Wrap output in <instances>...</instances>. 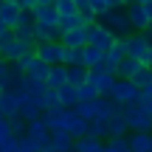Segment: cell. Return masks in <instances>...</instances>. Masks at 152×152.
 <instances>
[{
    "instance_id": "d590c367",
    "label": "cell",
    "mask_w": 152,
    "mask_h": 152,
    "mask_svg": "<svg viewBox=\"0 0 152 152\" xmlns=\"http://www.w3.org/2000/svg\"><path fill=\"white\" fill-rule=\"evenodd\" d=\"M9 34H11V28H6L3 23H0V39H6V37H9Z\"/></svg>"
},
{
    "instance_id": "74e56055",
    "label": "cell",
    "mask_w": 152,
    "mask_h": 152,
    "mask_svg": "<svg viewBox=\"0 0 152 152\" xmlns=\"http://www.w3.org/2000/svg\"><path fill=\"white\" fill-rule=\"evenodd\" d=\"M147 0H124V6H144Z\"/></svg>"
},
{
    "instance_id": "9c48e42d",
    "label": "cell",
    "mask_w": 152,
    "mask_h": 152,
    "mask_svg": "<svg viewBox=\"0 0 152 152\" xmlns=\"http://www.w3.org/2000/svg\"><path fill=\"white\" fill-rule=\"evenodd\" d=\"M87 82L93 85V90L99 96H110L113 93V85H115V76H110L104 71H87Z\"/></svg>"
},
{
    "instance_id": "8fae6325",
    "label": "cell",
    "mask_w": 152,
    "mask_h": 152,
    "mask_svg": "<svg viewBox=\"0 0 152 152\" xmlns=\"http://www.w3.org/2000/svg\"><path fill=\"white\" fill-rule=\"evenodd\" d=\"M17 115H20L26 124H31V121L42 118V107H39V99H37V96H28L26 102L20 104V113H17Z\"/></svg>"
},
{
    "instance_id": "44dd1931",
    "label": "cell",
    "mask_w": 152,
    "mask_h": 152,
    "mask_svg": "<svg viewBox=\"0 0 152 152\" xmlns=\"http://www.w3.org/2000/svg\"><path fill=\"white\" fill-rule=\"evenodd\" d=\"M141 71H144V68L138 65L135 59H124L118 68H115V79H130V82H132V79H135V76L141 73Z\"/></svg>"
},
{
    "instance_id": "ac0fdd59",
    "label": "cell",
    "mask_w": 152,
    "mask_h": 152,
    "mask_svg": "<svg viewBox=\"0 0 152 152\" xmlns=\"http://www.w3.org/2000/svg\"><path fill=\"white\" fill-rule=\"evenodd\" d=\"M130 135V127H127V121L118 115H113V118H107V141L110 138H127Z\"/></svg>"
},
{
    "instance_id": "4fadbf2b",
    "label": "cell",
    "mask_w": 152,
    "mask_h": 152,
    "mask_svg": "<svg viewBox=\"0 0 152 152\" xmlns=\"http://www.w3.org/2000/svg\"><path fill=\"white\" fill-rule=\"evenodd\" d=\"M20 6H14V3H0V23H3L6 28H11V31H14L17 28V23H20Z\"/></svg>"
},
{
    "instance_id": "d4e9b609",
    "label": "cell",
    "mask_w": 152,
    "mask_h": 152,
    "mask_svg": "<svg viewBox=\"0 0 152 152\" xmlns=\"http://www.w3.org/2000/svg\"><path fill=\"white\" fill-rule=\"evenodd\" d=\"M54 9H56V14H59V20H68V17L79 14V9L73 6V0H54Z\"/></svg>"
},
{
    "instance_id": "5bb4252c",
    "label": "cell",
    "mask_w": 152,
    "mask_h": 152,
    "mask_svg": "<svg viewBox=\"0 0 152 152\" xmlns=\"http://www.w3.org/2000/svg\"><path fill=\"white\" fill-rule=\"evenodd\" d=\"M130 152H149L152 149V132H130L127 135Z\"/></svg>"
},
{
    "instance_id": "484cf974",
    "label": "cell",
    "mask_w": 152,
    "mask_h": 152,
    "mask_svg": "<svg viewBox=\"0 0 152 152\" xmlns=\"http://www.w3.org/2000/svg\"><path fill=\"white\" fill-rule=\"evenodd\" d=\"M87 82V68H68V85L79 87Z\"/></svg>"
},
{
    "instance_id": "2e32d148",
    "label": "cell",
    "mask_w": 152,
    "mask_h": 152,
    "mask_svg": "<svg viewBox=\"0 0 152 152\" xmlns=\"http://www.w3.org/2000/svg\"><path fill=\"white\" fill-rule=\"evenodd\" d=\"M54 93H56V102H59L62 110H73L76 104H79V96H76V87L73 85H62L59 90H54Z\"/></svg>"
},
{
    "instance_id": "6da1fadb",
    "label": "cell",
    "mask_w": 152,
    "mask_h": 152,
    "mask_svg": "<svg viewBox=\"0 0 152 152\" xmlns=\"http://www.w3.org/2000/svg\"><path fill=\"white\" fill-rule=\"evenodd\" d=\"M124 48H127V59H135L141 68L152 65V39L147 34H130V37H124Z\"/></svg>"
},
{
    "instance_id": "7bdbcfd3",
    "label": "cell",
    "mask_w": 152,
    "mask_h": 152,
    "mask_svg": "<svg viewBox=\"0 0 152 152\" xmlns=\"http://www.w3.org/2000/svg\"><path fill=\"white\" fill-rule=\"evenodd\" d=\"M149 152H152V149H149Z\"/></svg>"
},
{
    "instance_id": "3957f363",
    "label": "cell",
    "mask_w": 152,
    "mask_h": 152,
    "mask_svg": "<svg viewBox=\"0 0 152 152\" xmlns=\"http://www.w3.org/2000/svg\"><path fill=\"white\" fill-rule=\"evenodd\" d=\"M121 118L127 121L130 132H152V118L147 115V110L138 102L135 104H124V107H121Z\"/></svg>"
},
{
    "instance_id": "f35d334b",
    "label": "cell",
    "mask_w": 152,
    "mask_h": 152,
    "mask_svg": "<svg viewBox=\"0 0 152 152\" xmlns=\"http://www.w3.org/2000/svg\"><path fill=\"white\" fill-rule=\"evenodd\" d=\"M141 107H144V110H147V115H149V118H152V104H141Z\"/></svg>"
},
{
    "instance_id": "ffe728a7",
    "label": "cell",
    "mask_w": 152,
    "mask_h": 152,
    "mask_svg": "<svg viewBox=\"0 0 152 152\" xmlns=\"http://www.w3.org/2000/svg\"><path fill=\"white\" fill-rule=\"evenodd\" d=\"M59 42L65 45V48H85V45H87V34H85V28H76V31L62 34Z\"/></svg>"
},
{
    "instance_id": "60d3db41",
    "label": "cell",
    "mask_w": 152,
    "mask_h": 152,
    "mask_svg": "<svg viewBox=\"0 0 152 152\" xmlns=\"http://www.w3.org/2000/svg\"><path fill=\"white\" fill-rule=\"evenodd\" d=\"M6 3H14V6H20V3H23V0H6Z\"/></svg>"
},
{
    "instance_id": "d6a6232c",
    "label": "cell",
    "mask_w": 152,
    "mask_h": 152,
    "mask_svg": "<svg viewBox=\"0 0 152 152\" xmlns=\"http://www.w3.org/2000/svg\"><path fill=\"white\" fill-rule=\"evenodd\" d=\"M0 152H20V141H9V144H3V147H0Z\"/></svg>"
},
{
    "instance_id": "83f0119b",
    "label": "cell",
    "mask_w": 152,
    "mask_h": 152,
    "mask_svg": "<svg viewBox=\"0 0 152 152\" xmlns=\"http://www.w3.org/2000/svg\"><path fill=\"white\" fill-rule=\"evenodd\" d=\"M76 96H79V102H93V99H99V93L93 90V85H90V82H85V85H79V87H76Z\"/></svg>"
},
{
    "instance_id": "836d02e7",
    "label": "cell",
    "mask_w": 152,
    "mask_h": 152,
    "mask_svg": "<svg viewBox=\"0 0 152 152\" xmlns=\"http://www.w3.org/2000/svg\"><path fill=\"white\" fill-rule=\"evenodd\" d=\"M121 9H127L124 0H107V11H121Z\"/></svg>"
},
{
    "instance_id": "e575fe53",
    "label": "cell",
    "mask_w": 152,
    "mask_h": 152,
    "mask_svg": "<svg viewBox=\"0 0 152 152\" xmlns=\"http://www.w3.org/2000/svg\"><path fill=\"white\" fill-rule=\"evenodd\" d=\"M141 9H144V14H147V20L152 23V0H147V3H144Z\"/></svg>"
},
{
    "instance_id": "f1b7e54d",
    "label": "cell",
    "mask_w": 152,
    "mask_h": 152,
    "mask_svg": "<svg viewBox=\"0 0 152 152\" xmlns=\"http://www.w3.org/2000/svg\"><path fill=\"white\" fill-rule=\"evenodd\" d=\"M9 141H14V132H11L9 118H3V115H0V147H3V144H9Z\"/></svg>"
},
{
    "instance_id": "8992f818",
    "label": "cell",
    "mask_w": 152,
    "mask_h": 152,
    "mask_svg": "<svg viewBox=\"0 0 152 152\" xmlns=\"http://www.w3.org/2000/svg\"><path fill=\"white\" fill-rule=\"evenodd\" d=\"M110 99H115V102H118L121 107H124V104H135L138 99H141V93H138V87L132 85L130 79H115Z\"/></svg>"
},
{
    "instance_id": "cb8c5ba5",
    "label": "cell",
    "mask_w": 152,
    "mask_h": 152,
    "mask_svg": "<svg viewBox=\"0 0 152 152\" xmlns=\"http://www.w3.org/2000/svg\"><path fill=\"white\" fill-rule=\"evenodd\" d=\"M104 141H96V138H82V141H73V152H102Z\"/></svg>"
},
{
    "instance_id": "7402d4cb",
    "label": "cell",
    "mask_w": 152,
    "mask_h": 152,
    "mask_svg": "<svg viewBox=\"0 0 152 152\" xmlns=\"http://www.w3.org/2000/svg\"><path fill=\"white\" fill-rule=\"evenodd\" d=\"M73 113L79 115V118L85 121H96V113H99V99H93V102H79L73 107Z\"/></svg>"
},
{
    "instance_id": "d6986e66",
    "label": "cell",
    "mask_w": 152,
    "mask_h": 152,
    "mask_svg": "<svg viewBox=\"0 0 152 152\" xmlns=\"http://www.w3.org/2000/svg\"><path fill=\"white\" fill-rule=\"evenodd\" d=\"M104 62V54L99 48H90V45H85V54H82V68H87V71H99Z\"/></svg>"
},
{
    "instance_id": "4dcf8cb0",
    "label": "cell",
    "mask_w": 152,
    "mask_h": 152,
    "mask_svg": "<svg viewBox=\"0 0 152 152\" xmlns=\"http://www.w3.org/2000/svg\"><path fill=\"white\" fill-rule=\"evenodd\" d=\"M17 141H20V152H42L39 147H34L31 141H26V138H17Z\"/></svg>"
},
{
    "instance_id": "1f68e13d",
    "label": "cell",
    "mask_w": 152,
    "mask_h": 152,
    "mask_svg": "<svg viewBox=\"0 0 152 152\" xmlns=\"http://www.w3.org/2000/svg\"><path fill=\"white\" fill-rule=\"evenodd\" d=\"M6 82H9V62L0 59V87H3Z\"/></svg>"
},
{
    "instance_id": "277c9868",
    "label": "cell",
    "mask_w": 152,
    "mask_h": 152,
    "mask_svg": "<svg viewBox=\"0 0 152 152\" xmlns=\"http://www.w3.org/2000/svg\"><path fill=\"white\" fill-rule=\"evenodd\" d=\"M99 23H102L115 39H124V37L132 34V26H130V20H127V11L124 9H121V11H104V14L99 17Z\"/></svg>"
},
{
    "instance_id": "ab89813d",
    "label": "cell",
    "mask_w": 152,
    "mask_h": 152,
    "mask_svg": "<svg viewBox=\"0 0 152 152\" xmlns=\"http://www.w3.org/2000/svg\"><path fill=\"white\" fill-rule=\"evenodd\" d=\"M147 37H149V39H152V23H149V28H147Z\"/></svg>"
},
{
    "instance_id": "30bf717a",
    "label": "cell",
    "mask_w": 152,
    "mask_h": 152,
    "mask_svg": "<svg viewBox=\"0 0 152 152\" xmlns=\"http://www.w3.org/2000/svg\"><path fill=\"white\" fill-rule=\"evenodd\" d=\"M124 11H127V20H130V26H132V34H147L149 20H147L141 6H127Z\"/></svg>"
},
{
    "instance_id": "5b68a950",
    "label": "cell",
    "mask_w": 152,
    "mask_h": 152,
    "mask_svg": "<svg viewBox=\"0 0 152 152\" xmlns=\"http://www.w3.org/2000/svg\"><path fill=\"white\" fill-rule=\"evenodd\" d=\"M85 34H87V45H90V48H99L102 54H107V51L113 48V42H115V37L102 26V23H93V26H87Z\"/></svg>"
},
{
    "instance_id": "ba28073f",
    "label": "cell",
    "mask_w": 152,
    "mask_h": 152,
    "mask_svg": "<svg viewBox=\"0 0 152 152\" xmlns=\"http://www.w3.org/2000/svg\"><path fill=\"white\" fill-rule=\"evenodd\" d=\"M26 141H31L34 147H39L42 149L45 144L51 141V132H48V127H45V121L42 118H37V121H31V124H26Z\"/></svg>"
},
{
    "instance_id": "e0dca14e",
    "label": "cell",
    "mask_w": 152,
    "mask_h": 152,
    "mask_svg": "<svg viewBox=\"0 0 152 152\" xmlns=\"http://www.w3.org/2000/svg\"><path fill=\"white\" fill-rule=\"evenodd\" d=\"M62 85H68V68H65V65H54V68L48 71L45 87H48V90H59Z\"/></svg>"
},
{
    "instance_id": "7a4b0ae2",
    "label": "cell",
    "mask_w": 152,
    "mask_h": 152,
    "mask_svg": "<svg viewBox=\"0 0 152 152\" xmlns=\"http://www.w3.org/2000/svg\"><path fill=\"white\" fill-rule=\"evenodd\" d=\"M34 54V42H23V39H17L14 34H9L6 39H0V59L3 62H17L23 59V56H31Z\"/></svg>"
},
{
    "instance_id": "7c38bea8",
    "label": "cell",
    "mask_w": 152,
    "mask_h": 152,
    "mask_svg": "<svg viewBox=\"0 0 152 152\" xmlns=\"http://www.w3.org/2000/svg\"><path fill=\"white\" fill-rule=\"evenodd\" d=\"M48 71H51V68L45 65V62H39L37 56L31 54V56H28V65H26V73H23V76H28V79L42 82V85H45V79H48Z\"/></svg>"
},
{
    "instance_id": "4316f807",
    "label": "cell",
    "mask_w": 152,
    "mask_h": 152,
    "mask_svg": "<svg viewBox=\"0 0 152 152\" xmlns=\"http://www.w3.org/2000/svg\"><path fill=\"white\" fill-rule=\"evenodd\" d=\"M87 135L96 138V141H104L107 138V121H90V132Z\"/></svg>"
},
{
    "instance_id": "52a82bcc",
    "label": "cell",
    "mask_w": 152,
    "mask_h": 152,
    "mask_svg": "<svg viewBox=\"0 0 152 152\" xmlns=\"http://www.w3.org/2000/svg\"><path fill=\"white\" fill-rule=\"evenodd\" d=\"M34 56H37L39 62H45L48 68L59 65V62H62V42L56 39V42H42V45H34Z\"/></svg>"
},
{
    "instance_id": "8d00e7d4",
    "label": "cell",
    "mask_w": 152,
    "mask_h": 152,
    "mask_svg": "<svg viewBox=\"0 0 152 152\" xmlns=\"http://www.w3.org/2000/svg\"><path fill=\"white\" fill-rule=\"evenodd\" d=\"M37 3V9H42V6H54V0H34Z\"/></svg>"
},
{
    "instance_id": "b9f144b4",
    "label": "cell",
    "mask_w": 152,
    "mask_h": 152,
    "mask_svg": "<svg viewBox=\"0 0 152 152\" xmlns=\"http://www.w3.org/2000/svg\"><path fill=\"white\" fill-rule=\"evenodd\" d=\"M0 3H3V0H0Z\"/></svg>"
},
{
    "instance_id": "9a60e30c",
    "label": "cell",
    "mask_w": 152,
    "mask_h": 152,
    "mask_svg": "<svg viewBox=\"0 0 152 152\" xmlns=\"http://www.w3.org/2000/svg\"><path fill=\"white\" fill-rule=\"evenodd\" d=\"M34 23L37 26H45V28H56L59 14H56L54 6H42V9H34Z\"/></svg>"
},
{
    "instance_id": "f546056e",
    "label": "cell",
    "mask_w": 152,
    "mask_h": 152,
    "mask_svg": "<svg viewBox=\"0 0 152 152\" xmlns=\"http://www.w3.org/2000/svg\"><path fill=\"white\" fill-rule=\"evenodd\" d=\"M17 26L34 28V11H20V23H17Z\"/></svg>"
},
{
    "instance_id": "603a6c76",
    "label": "cell",
    "mask_w": 152,
    "mask_h": 152,
    "mask_svg": "<svg viewBox=\"0 0 152 152\" xmlns=\"http://www.w3.org/2000/svg\"><path fill=\"white\" fill-rule=\"evenodd\" d=\"M59 39V31L56 28H45V26H37L34 23V42L42 45V42H56Z\"/></svg>"
}]
</instances>
